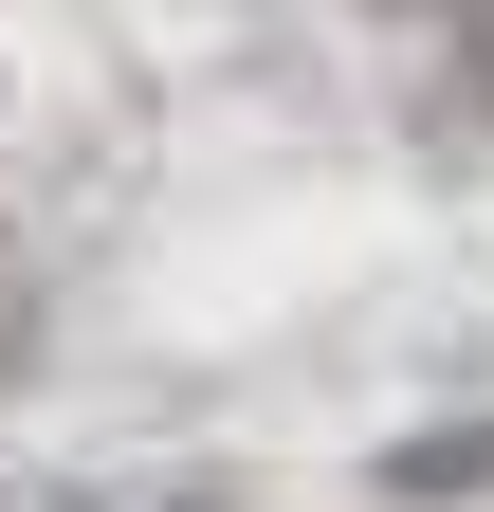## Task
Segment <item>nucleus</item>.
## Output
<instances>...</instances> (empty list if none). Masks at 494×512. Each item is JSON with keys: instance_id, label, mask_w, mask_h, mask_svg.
<instances>
[{"instance_id": "f257e3e1", "label": "nucleus", "mask_w": 494, "mask_h": 512, "mask_svg": "<svg viewBox=\"0 0 494 512\" xmlns=\"http://www.w3.org/2000/svg\"><path fill=\"white\" fill-rule=\"evenodd\" d=\"M385 494H494V421H458V439H403V458H385Z\"/></svg>"}]
</instances>
